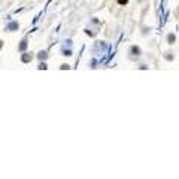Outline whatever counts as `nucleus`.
<instances>
[{
  "instance_id": "nucleus-1",
  "label": "nucleus",
  "mask_w": 179,
  "mask_h": 179,
  "mask_svg": "<svg viewBox=\"0 0 179 179\" xmlns=\"http://www.w3.org/2000/svg\"><path fill=\"white\" fill-rule=\"evenodd\" d=\"M17 27H18L17 23H11V24H9V27H8V30H11V32H12V30H15Z\"/></svg>"
},
{
  "instance_id": "nucleus-2",
  "label": "nucleus",
  "mask_w": 179,
  "mask_h": 179,
  "mask_svg": "<svg viewBox=\"0 0 179 179\" xmlns=\"http://www.w3.org/2000/svg\"><path fill=\"white\" fill-rule=\"evenodd\" d=\"M2 46H3V42H2V40H0V48H2Z\"/></svg>"
}]
</instances>
